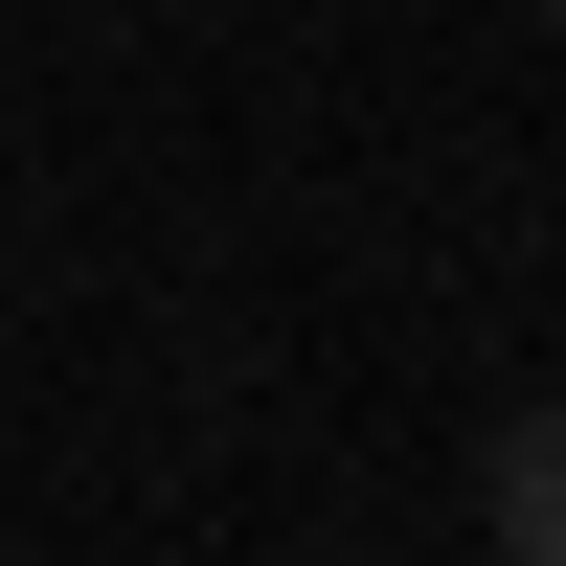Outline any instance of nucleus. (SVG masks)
Returning a JSON list of instances; mask_svg holds the SVG:
<instances>
[{"mask_svg": "<svg viewBox=\"0 0 566 566\" xmlns=\"http://www.w3.org/2000/svg\"><path fill=\"white\" fill-rule=\"evenodd\" d=\"M476 544L499 566H566V408H522V431L476 453Z\"/></svg>", "mask_w": 566, "mask_h": 566, "instance_id": "1", "label": "nucleus"}, {"mask_svg": "<svg viewBox=\"0 0 566 566\" xmlns=\"http://www.w3.org/2000/svg\"><path fill=\"white\" fill-rule=\"evenodd\" d=\"M544 23H566V0H544Z\"/></svg>", "mask_w": 566, "mask_h": 566, "instance_id": "2", "label": "nucleus"}]
</instances>
